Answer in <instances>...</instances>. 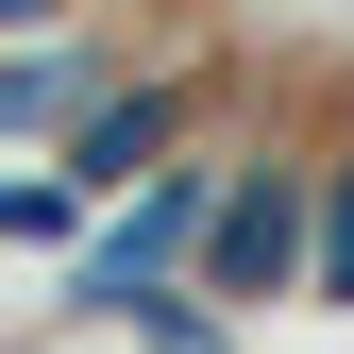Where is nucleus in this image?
Listing matches in <instances>:
<instances>
[{
  "label": "nucleus",
  "mask_w": 354,
  "mask_h": 354,
  "mask_svg": "<svg viewBox=\"0 0 354 354\" xmlns=\"http://www.w3.org/2000/svg\"><path fill=\"white\" fill-rule=\"evenodd\" d=\"M321 287V169H219V236H203V304H287Z\"/></svg>",
  "instance_id": "obj_1"
},
{
  "label": "nucleus",
  "mask_w": 354,
  "mask_h": 354,
  "mask_svg": "<svg viewBox=\"0 0 354 354\" xmlns=\"http://www.w3.org/2000/svg\"><path fill=\"white\" fill-rule=\"evenodd\" d=\"M203 236H219V169H152V186L102 219V253H84L68 304H102V321H118V304H152L169 270H203Z\"/></svg>",
  "instance_id": "obj_2"
},
{
  "label": "nucleus",
  "mask_w": 354,
  "mask_h": 354,
  "mask_svg": "<svg viewBox=\"0 0 354 354\" xmlns=\"http://www.w3.org/2000/svg\"><path fill=\"white\" fill-rule=\"evenodd\" d=\"M169 136H186V102H169V84H118V102L68 136V186H84V203H136L152 169H169Z\"/></svg>",
  "instance_id": "obj_3"
},
{
  "label": "nucleus",
  "mask_w": 354,
  "mask_h": 354,
  "mask_svg": "<svg viewBox=\"0 0 354 354\" xmlns=\"http://www.w3.org/2000/svg\"><path fill=\"white\" fill-rule=\"evenodd\" d=\"M0 219H17L34 253H68V236H84V186H68V169H17V203H0Z\"/></svg>",
  "instance_id": "obj_4"
},
{
  "label": "nucleus",
  "mask_w": 354,
  "mask_h": 354,
  "mask_svg": "<svg viewBox=\"0 0 354 354\" xmlns=\"http://www.w3.org/2000/svg\"><path fill=\"white\" fill-rule=\"evenodd\" d=\"M118 321H136L152 354H219V321H203V304H186V287H152V304H118Z\"/></svg>",
  "instance_id": "obj_5"
},
{
  "label": "nucleus",
  "mask_w": 354,
  "mask_h": 354,
  "mask_svg": "<svg viewBox=\"0 0 354 354\" xmlns=\"http://www.w3.org/2000/svg\"><path fill=\"white\" fill-rule=\"evenodd\" d=\"M321 304H354V169H321Z\"/></svg>",
  "instance_id": "obj_6"
}]
</instances>
